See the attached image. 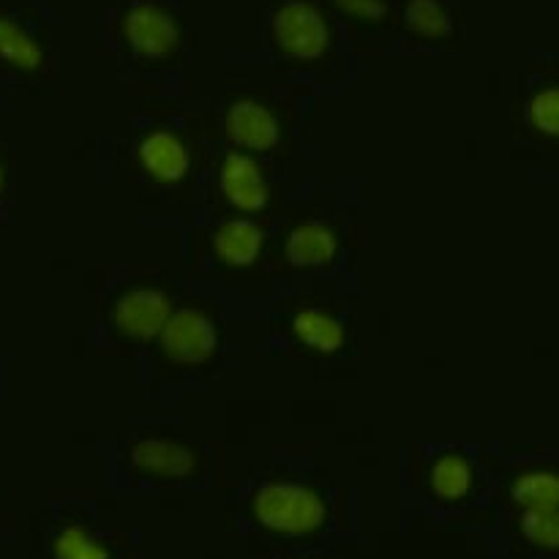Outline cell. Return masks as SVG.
<instances>
[{
  "label": "cell",
  "mask_w": 559,
  "mask_h": 559,
  "mask_svg": "<svg viewBox=\"0 0 559 559\" xmlns=\"http://www.w3.org/2000/svg\"><path fill=\"white\" fill-rule=\"evenodd\" d=\"M169 317H173V306L167 295L158 289H134L115 306V322L120 331L134 338H151L162 333Z\"/></svg>",
  "instance_id": "4"
},
{
  "label": "cell",
  "mask_w": 559,
  "mask_h": 559,
  "mask_svg": "<svg viewBox=\"0 0 559 559\" xmlns=\"http://www.w3.org/2000/svg\"><path fill=\"white\" fill-rule=\"evenodd\" d=\"M0 58L20 69H36L41 63V49L20 25L0 16Z\"/></svg>",
  "instance_id": "14"
},
{
  "label": "cell",
  "mask_w": 559,
  "mask_h": 559,
  "mask_svg": "<svg viewBox=\"0 0 559 559\" xmlns=\"http://www.w3.org/2000/svg\"><path fill=\"white\" fill-rule=\"evenodd\" d=\"M162 344L167 355L178 364H205L218 347L216 325L202 311L183 309L169 317L162 331Z\"/></svg>",
  "instance_id": "3"
},
{
  "label": "cell",
  "mask_w": 559,
  "mask_h": 559,
  "mask_svg": "<svg viewBox=\"0 0 559 559\" xmlns=\"http://www.w3.org/2000/svg\"><path fill=\"white\" fill-rule=\"evenodd\" d=\"M222 191L240 211H262L267 205V183L262 169L249 156L233 153L222 167Z\"/></svg>",
  "instance_id": "7"
},
{
  "label": "cell",
  "mask_w": 559,
  "mask_h": 559,
  "mask_svg": "<svg viewBox=\"0 0 559 559\" xmlns=\"http://www.w3.org/2000/svg\"><path fill=\"white\" fill-rule=\"evenodd\" d=\"M513 500L524 511H559V475L527 473L513 484Z\"/></svg>",
  "instance_id": "13"
},
{
  "label": "cell",
  "mask_w": 559,
  "mask_h": 559,
  "mask_svg": "<svg viewBox=\"0 0 559 559\" xmlns=\"http://www.w3.org/2000/svg\"><path fill=\"white\" fill-rule=\"evenodd\" d=\"M134 464L147 473L167 475V478H183L197 467V456L186 445L173 440H142L131 453Z\"/></svg>",
  "instance_id": "9"
},
{
  "label": "cell",
  "mask_w": 559,
  "mask_h": 559,
  "mask_svg": "<svg viewBox=\"0 0 559 559\" xmlns=\"http://www.w3.org/2000/svg\"><path fill=\"white\" fill-rule=\"evenodd\" d=\"M262 243H265V233L246 218L224 222L213 235V249L227 265H251L260 257Z\"/></svg>",
  "instance_id": "10"
},
{
  "label": "cell",
  "mask_w": 559,
  "mask_h": 559,
  "mask_svg": "<svg viewBox=\"0 0 559 559\" xmlns=\"http://www.w3.org/2000/svg\"><path fill=\"white\" fill-rule=\"evenodd\" d=\"M336 235L325 224L309 222L300 224L287 238V260L295 267H320L328 265L336 254Z\"/></svg>",
  "instance_id": "11"
},
{
  "label": "cell",
  "mask_w": 559,
  "mask_h": 559,
  "mask_svg": "<svg viewBox=\"0 0 559 559\" xmlns=\"http://www.w3.org/2000/svg\"><path fill=\"white\" fill-rule=\"evenodd\" d=\"M293 333L317 353H336L344 347V328L333 314L322 309H304L295 314Z\"/></svg>",
  "instance_id": "12"
},
{
  "label": "cell",
  "mask_w": 559,
  "mask_h": 559,
  "mask_svg": "<svg viewBox=\"0 0 559 559\" xmlns=\"http://www.w3.org/2000/svg\"><path fill=\"white\" fill-rule=\"evenodd\" d=\"M407 25L420 36L431 38L448 36V31H451V20L437 0H413L407 5Z\"/></svg>",
  "instance_id": "16"
},
{
  "label": "cell",
  "mask_w": 559,
  "mask_h": 559,
  "mask_svg": "<svg viewBox=\"0 0 559 559\" xmlns=\"http://www.w3.org/2000/svg\"><path fill=\"white\" fill-rule=\"evenodd\" d=\"M431 486H435V491L442 500H462L469 491V486H473V469H469L464 459L448 456L437 462L435 469H431Z\"/></svg>",
  "instance_id": "15"
},
{
  "label": "cell",
  "mask_w": 559,
  "mask_h": 559,
  "mask_svg": "<svg viewBox=\"0 0 559 559\" xmlns=\"http://www.w3.org/2000/svg\"><path fill=\"white\" fill-rule=\"evenodd\" d=\"M530 123L544 134L559 136V87H546L530 102Z\"/></svg>",
  "instance_id": "19"
},
{
  "label": "cell",
  "mask_w": 559,
  "mask_h": 559,
  "mask_svg": "<svg viewBox=\"0 0 559 559\" xmlns=\"http://www.w3.org/2000/svg\"><path fill=\"white\" fill-rule=\"evenodd\" d=\"M55 557L58 559H109L107 546L87 535L85 530L69 527L55 538Z\"/></svg>",
  "instance_id": "17"
},
{
  "label": "cell",
  "mask_w": 559,
  "mask_h": 559,
  "mask_svg": "<svg viewBox=\"0 0 559 559\" xmlns=\"http://www.w3.org/2000/svg\"><path fill=\"white\" fill-rule=\"evenodd\" d=\"M522 530L540 549H559V511H524Z\"/></svg>",
  "instance_id": "18"
},
{
  "label": "cell",
  "mask_w": 559,
  "mask_h": 559,
  "mask_svg": "<svg viewBox=\"0 0 559 559\" xmlns=\"http://www.w3.org/2000/svg\"><path fill=\"white\" fill-rule=\"evenodd\" d=\"M227 134L229 140L238 142L240 147L249 151H267L278 140L276 115L260 102H238L227 112Z\"/></svg>",
  "instance_id": "6"
},
{
  "label": "cell",
  "mask_w": 559,
  "mask_h": 559,
  "mask_svg": "<svg viewBox=\"0 0 559 559\" xmlns=\"http://www.w3.org/2000/svg\"><path fill=\"white\" fill-rule=\"evenodd\" d=\"M140 164L147 175L164 183H175L189 173V151L169 131H153L140 142Z\"/></svg>",
  "instance_id": "8"
},
{
  "label": "cell",
  "mask_w": 559,
  "mask_h": 559,
  "mask_svg": "<svg viewBox=\"0 0 559 559\" xmlns=\"http://www.w3.org/2000/svg\"><path fill=\"white\" fill-rule=\"evenodd\" d=\"M126 36L145 58H167L178 47V25L158 5H136L126 16Z\"/></svg>",
  "instance_id": "5"
},
{
  "label": "cell",
  "mask_w": 559,
  "mask_h": 559,
  "mask_svg": "<svg viewBox=\"0 0 559 559\" xmlns=\"http://www.w3.org/2000/svg\"><path fill=\"white\" fill-rule=\"evenodd\" d=\"M273 33H276L278 47L293 58L314 60L328 49V25L320 11L311 3L293 0L284 9H278L273 20Z\"/></svg>",
  "instance_id": "2"
},
{
  "label": "cell",
  "mask_w": 559,
  "mask_h": 559,
  "mask_svg": "<svg viewBox=\"0 0 559 559\" xmlns=\"http://www.w3.org/2000/svg\"><path fill=\"white\" fill-rule=\"evenodd\" d=\"M254 516L273 533L304 535L325 522V502L300 484H267L257 491Z\"/></svg>",
  "instance_id": "1"
},
{
  "label": "cell",
  "mask_w": 559,
  "mask_h": 559,
  "mask_svg": "<svg viewBox=\"0 0 559 559\" xmlns=\"http://www.w3.org/2000/svg\"><path fill=\"white\" fill-rule=\"evenodd\" d=\"M336 5L347 14L360 16V20H382L385 16V3L382 0H336Z\"/></svg>",
  "instance_id": "20"
}]
</instances>
